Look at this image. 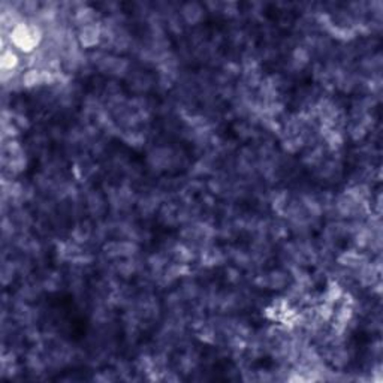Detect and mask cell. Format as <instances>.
I'll return each mask as SVG.
<instances>
[{"label":"cell","mask_w":383,"mask_h":383,"mask_svg":"<svg viewBox=\"0 0 383 383\" xmlns=\"http://www.w3.org/2000/svg\"><path fill=\"white\" fill-rule=\"evenodd\" d=\"M72 240L73 243L76 244H81V243H86L89 238L91 237V227L89 223H81V225H76L72 231Z\"/></svg>","instance_id":"8992f818"},{"label":"cell","mask_w":383,"mask_h":383,"mask_svg":"<svg viewBox=\"0 0 383 383\" xmlns=\"http://www.w3.org/2000/svg\"><path fill=\"white\" fill-rule=\"evenodd\" d=\"M338 264L341 267L355 271L361 268L364 264H367V258H365V254L361 253L360 250H347L338 256Z\"/></svg>","instance_id":"7a4b0ae2"},{"label":"cell","mask_w":383,"mask_h":383,"mask_svg":"<svg viewBox=\"0 0 383 383\" xmlns=\"http://www.w3.org/2000/svg\"><path fill=\"white\" fill-rule=\"evenodd\" d=\"M240 272L238 270H235V268H227L226 270V278L229 280V282H232V283H235V282H238L240 280Z\"/></svg>","instance_id":"8fae6325"},{"label":"cell","mask_w":383,"mask_h":383,"mask_svg":"<svg viewBox=\"0 0 383 383\" xmlns=\"http://www.w3.org/2000/svg\"><path fill=\"white\" fill-rule=\"evenodd\" d=\"M20 65L18 56L11 49V48H3L2 53V60H0V66L3 72H14L17 66Z\"/></svg>","instance_id":"5b68a950"},{"label":"cell","mask_w":383,"mask_h":383,"mask_svg":"<svg viewBox=\"0 0 383 383\" xmlns=\"http://www.w3.org/2000/svg\"><path fill=\"white\" fill-rule=\"evenodd\" d=\"M181 17L187 24H198L203 18V9L199 3L190 2L183 5L181 8Z\"/></svg>","instance_id":"3957f363"},{"label":"cell","mask_w":383,"mask_h":383,"mask_svg":"<svg viewBox=\"0 0 383 383\" xmlns=\"http://www.w3.org/2000/svg\"><path fill=\"white\" fill-rule=\"evenodd\" d=\"M132 87L136 91H145L151 87V80L147 75H138L132 81Z\"/></svg>","instance_id":"9c48e42d"},{"label":"cell","mask_w":383,"mask_h":383,"mask_svg":"<svg viewBox=\"0 0 383 383\" xmlns=\"http://www.w3.org/2000/svg\"><path fill=\"white\" fill-rule=\"evenodd\" d=\"M289 283V277L286 272L283 271H272L270 274H267V288L270 289H285Z\"/></svg>","instance_id":"277c9868"},{"label":"cell","mask_w":383,"mask_h":383,"mask_svg":"<svg viewBox=\"0 0 383 383\" xmlns=\"http://www.w3.org/2000/svg\"><path fill=\"white\" fill-rule=\"evenodd\" d=\"M350 136L355 139V141H360V139H362L364 136H365V134H367V127L361 123V121H356L355 124H352L350 126Z\"/></svg>","instance_id":"30bf717a"},{"label":"cell","mask_w":383,"mask_h":383,"mask_svg":"<svg viewBox=\"0 0 383 383\" xmlns=\"http://www.w3.org/2000/svg\"><path fill=\"white\" fill-rule=\"evenodd\" d=\"M78 42L84 48H93L102 41V24L91 23L84 25L78 32Z\"/></svg>","instance_id":"6da1fadb"},{"label":"cell","mask_w":383,"mask_h":383,"mask_svg":"<svg viewBox=\"0 0 383 383\" xmlns=\"http://www.w3.org/2000/svg\"><path fill=\"white\" fill-rule=\"evenodd\" d=\"M18 270H17L15 262H3V267H2V282H3V285H8L14 278V274Z\"/></svg>","instance_id":"ba28073f"},{"label":"cell","mask_w":383,"mask_h":383,"mask_svg":"<svg viewBox=\"0 0 383 383\" xmlns=\"http://www.w3.org/2000/svg\"><path fill=\"white\" fill-rule=\"evenodd\" d=\"M87 208L93 216H97L104 211L105 208V202L102 199V196L96 192H91L87 195Z\"/></svg>","instance_id":"52a82bcc"}]
</instances>
